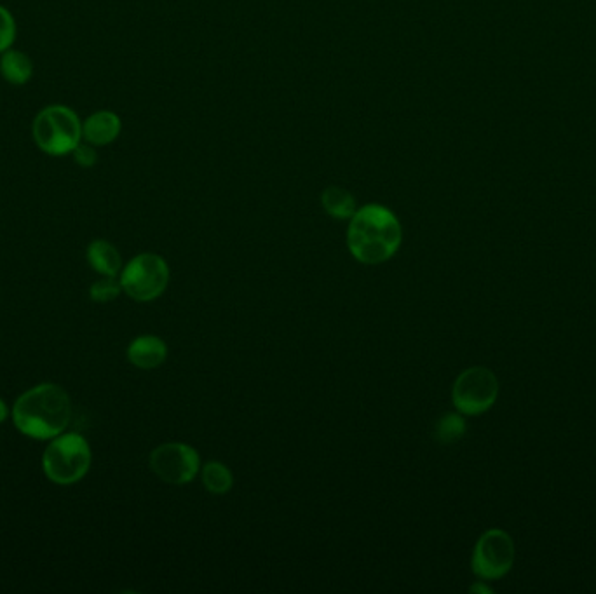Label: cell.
Segmentation results:
<instances>
[{
  "instance_id": "cell-1",
  "label": "cell",
  "mask_w": 596,
  "mask_h": 594,
  "mask_svg": "<svg viewBox=\"0 0 596 594\" xmlns=\"http://www.w3.org/2000/svg\"><path fill=\"white\" fill-rule=\"evenodd\" d=\"M401 241L398 216L382 204H366L349 220L347 248L359 264H384L400 250Z\"/></svg>"
},
{
  "instance_id": "cell-2",
  "label": "cell",
  "mask_w": 596,
  "mask_h": 594,
  "mask_svg": "<svg viewBox=\"0 0 596 594\" xmlns=\"http://www.w3.org/2000/svg\"><path fill=\"white\" fill-rule=\"evenodd\" d=\"M70 417L72 401L60 385H35L14 403V426L28 438H56L67 429Z\"/></svg>"
},
{
  "instance_id": "cell-3",
  "label": "cell",
  "mask_w": 596,
  "mask_h": 594,
  "mask_svg": "<svg viewBox=\"0 0 596 594\" xmlns=\"http://www.w3.org/2000/svg\"><path fill=\"white\" fill-rule=\"evenodd\" d=\"M35 145L48 156H67L82 142V122L72 108L51 105L35 117Z\"/></svg>"
},
{
  "instance_id": "cell-4",
  "label": "cell",
  "mask_w": 596,
  "mask_h": 594,
  "mask_svg": "<svg viewBox=\"0 0 596 594\" xmlns=\"http://www.w3.org/2000/svg\"><path fill=\"white\" fill-rule=\"evenodd\" d=\"M91 466V448L77 432L60 434L49 443L42 467L49 480L56 485H74L88 474Z\"/></svg>"
},
{
  "instance_id": "cell-5",
  "label": "cell",
  "mask_w": 596,
  "mask_h": 594,
  "mask_svg": "<svg viewBox=\"0 0 596 594\" xmlns=\"http://www.w3.org/2000/svg\"><path fill=\"white\" fill-rule=\"evenodd\" d=\"M170 283V267L156 253H142L129 262L121 274L122 291L136 302H152Z\"/></svg>"
},
{
  "instance_id": "cell-6",
  "label": "cell",
  "mask_w": 596,
  "mask_h": 594,
  "mask_svg": "<svg viewBox=\"0 0 596 594\" xmlns=\"http://www.w3.org/2000/svg\"><path fill=\"white\" fill-rule=\"evenodd\" d=\"M499 396V380L492 370L485 366H473L468 368L455 378L452 387V401L455 410L476 417L481 413H487L495 405Z\"/></svg>"
},
{
  "instance_id": "cell-7",
  "label": "cell",
  "mask_w": 596,
  "mask_h": 594,
  "mask_svg": "<svg viewBox=\"0 0 596 594\" xmlns=\"http://www.w3.org/2000/svg\"><path fill=\"white\" fill-rule=\"evenodd\" d=\"M515 542L501 528H490L481 535L471 556V570L481 581H497L515 565Z\"/></svg>"
},
{
  "instance_id": "cell-8",
  "label": "cell",
  "mask_w": 596,
  "mask_h": 594,
  "mask_svg": "<svg viewBox=\"0 0 596 594\" xmlns=\"http://www.w3.org/2000/svg\"><path fill=\"white\" fill-rule=\"evenodd\" d=\"M150 467L168 485H187L201 471L199 453L185 443H164L150 453Z\"/></svg>"
},
{
  "instance_id": "cell-9",
  "label": "cell",
  "mask_w": 596,
  "mask_h": 594,
  "mask_svg": "<svg viewBox=\"0 0 596 594\" xmlns=\"http://www.w3.org/2000/svg\"><path fill=\"white\" fill-rule=\"evenodd\" d=\"M122 122L119 115L110 110H100L89 115L82 124V138L93 147H105L116 142L121 135Z\"/></svg>"
},
{
  "instance_id": "cell-10",
  "label": "cell",
  "mask_w": 596,
  "mask_h": 594,
  "mask_svg": "<svg viewBox=\"0 0 596 594\" xmlns=\"http://www.w3.org/2000/svg\"><path fill=\"white\" fill-rule=\"evenodd\" d=\"M168 356V347L164 344L163 338L154 335H143L129 344L128 359L142 370H154L157 366L163 365Z\"/></svg>"
},
{
  "instance_id": "cell-11",
  "label": "cell",
  "mask_w": 596,
  "mask_h": 594,
  "mask_svg": "<svg viewBox=\"0 0 596 594\" xmlns=\"http://www.w3.org/2000/svg\"><path fill=\"white\" fill-rule=\"evenodd\" d=\"M88 262L98 274L107 277H116L122 267L121 255L116 246L103 239L89 244Z\"/></svg>"
},
{
  "instance_id": "cell-12",
  "label": "cell",
  "mask_w": 596,
  "mask_h": 594,
  "mask_svg": "<svg viewBox=\"0 0 596 594\" xmlns=\"http://www.w3.org/2000/svg\"><path fill=\"white\" fill-rule=\"evenodd\" d=\"M0 72L9 84L23 86L32 79L34 65L27 54L16 49H7L0 58Z\"/></svg>"
},
{
  "instance_id": "cell-13",
  "label": "cell",
  "mask_w": 596,
  "mask_h": 594,
  "mask_svg": "<svg viewBox=\"0 0 596 594\" xmlns=\"http://www.w3.org/2000/svg\"><path fill=\"white\" fill-rule=\"evenodd\" d=\"M321 204H323V210L335 220H351L358 210L353 194L337 185L323 190Z\"/></svg>"
},
{
  "instance_id": "cell-14",
  "label": "cell",
  "mask_w": 596,
  "mask_h": 594,
  "mask_svg": "<svg viewBox=\"0 0 596 594\" xmlns=\"http://www.w3.org/2000/svg\"><path fill=\"white\" fill-rule=\"evenodd\" d=\"M201 478H203L204 488L213 495H224L234 485L231 469L222 462H208L203 467Z\"/></svg>"
},
{
  "instance_id": "cell-15",
  "label": "cell",
  "mask_w": 596,
  "mask_h": 594,
  "mask_svg": "<svg viewBox=\"0 0 596 594\" xmlns=\"http://www.w3.org/2000/svg\"><path fill=\"white\" fill-rule=\"evenodd\" d=\"M464 434H466V420L462 417V413H445L438 420L434 431V436L443 445L457 443Z\"/></svg>"
},
{
  "instance_id": "cell-16",
  "label": "cell",
  "mask_w": 596,
  "mask_h": 594,
  "mask_svg": "<svg viewBox=\"0 0 596 594\" xmlns=\"http://www.w3.org/2000/svg\"><path fill=\"white\" fill-rule=\"evenodd\" d=\"M122 286L121 281H116V277H107L96 281L91 290H89V297L96 304H109L112 300H116L121 295Z\"/></svg>"
},
{
  "instance_id": "cell-17",
  "label": "cell",
  "mask_w": 596,
  "mask_h": 594,
  "mask_svg": "<svg viewBox=\"0 0 596 594\" xmlns=\"http://www.w3.org/2000/svg\"><path fill=\"white\" fill-rule=\"evenodd\" d=\"M16 41V21L6 7L0 6V53L11 49Z\"/></svg>"
},
{
  "instance_id": "cell-18",
  "label": "cell",
  "mask_w": 596,
  "mask_h": 594,
  "mask_svg": "<svg viewBox=\"0 0 596 594\" xmlns=\"http://www.w3.org/2000/svg\"><path fill=\"white\" fill-rule=\"evenodd\" d=\"M72 154H74L75 162H77L79 166H82V168H91V166H95L96 161H98L95 147L88 142L79 143Z\"/></svg>"
},
{
  "instance_id": "cell-19",
  "label": "cell",
  "mask_w": 596,
  "mask_h": 594,
  "mask_svg": "<svg viewBox=\"0 0 596 594\" xmlns=\"http://www.w3.org/2000/svg\"><path fill=\"white\" fill-rule=\"evenodd\" d=\"M471 593H481V594H490L494 593V589L487 586V581H478L476 584H473L471 588H469Z\"/></svg>"
},
{
  "instance_id": "cell-20",
  "label": "cell",
  "mask_w": 596,
  "mask_h": 594,
  "mask_svg": "<svg viewBox=\"0 0 596 594\" xmlns=\"http://www.w3.org/2000/svg\"><path fill=\"white\" fill-rule=\"evenodd\" d=\"M7 415H9V408H7L6 403L0 399V424L7 419Z\"/></svg>"
}]
</instances>
